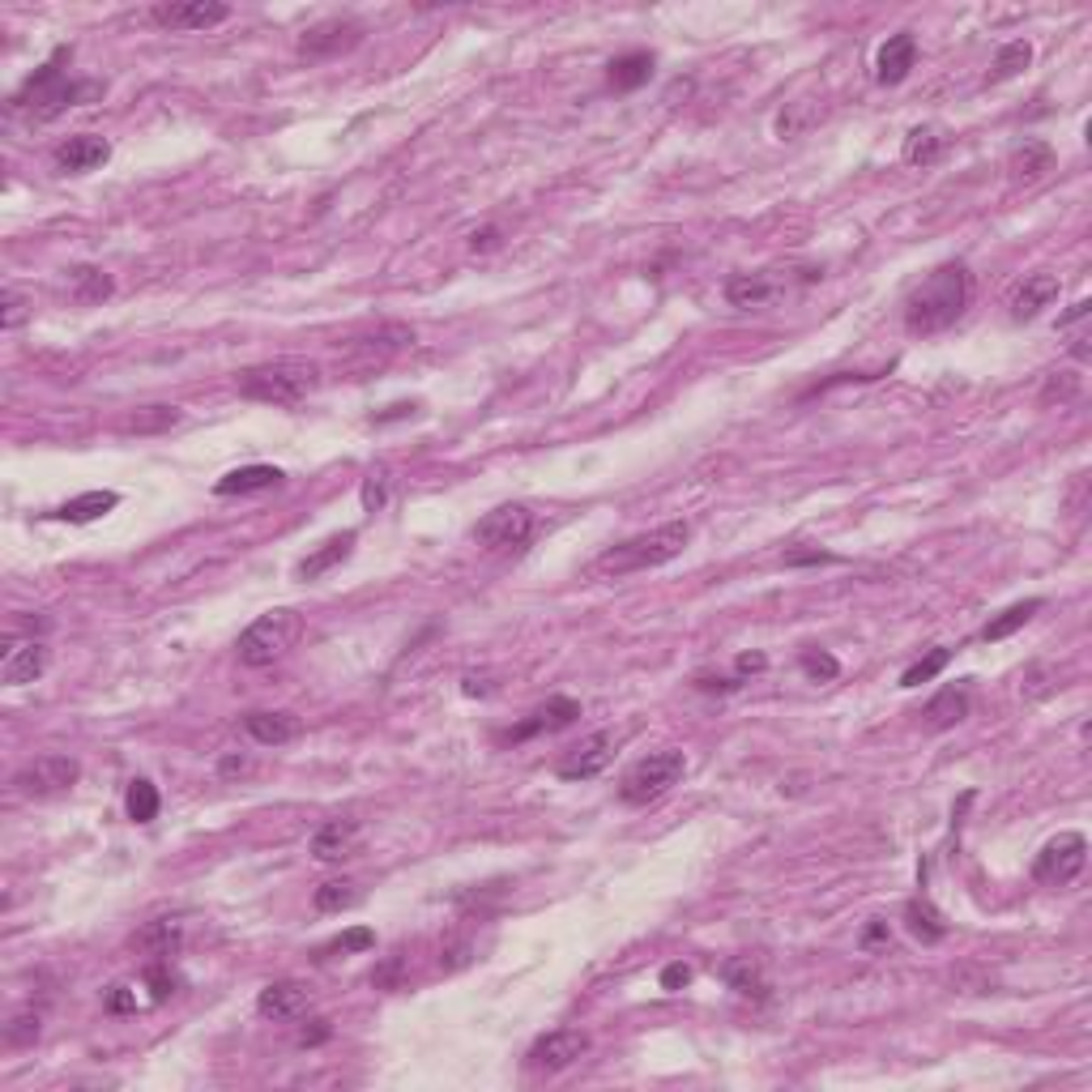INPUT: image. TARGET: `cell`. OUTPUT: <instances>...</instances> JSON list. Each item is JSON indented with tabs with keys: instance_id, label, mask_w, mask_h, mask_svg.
Masks as SVG:
<instances>
[{
	"instance_id": "6da1fadb",
	"label": "cell",
	"mask_w": 1092,
	"mask_h": 1092,
	"mask_svg": "<svg viewBox=\"0 0 1092 1092\" xmlns=\"http://www.w3.org/2000/svg\"><path fill=\"white\" fill-rule=\"evenodd\" d=\"M965 304H969V270L960 261H948L926 282L913 287V295L905 299V325L909 334H922V338L943 334L948 325L960 321Z\"/></svg>"
},
{
	"instance_id": "7a4b0ae2",
	"label": "cell",
	"mask_w": 1092,
	"mask_h": 1092,
	"mask_svg": "<svg viewBox=\"0 0 1092 1092\" xmlns=\"http://www.w3.org/2000/svg\"><path fill=\"white\" fill-rule=\"evenodd\" d=\"M64 47L13 94V111H26L34 124H47V120H56L60 111H68V107H77V103H86V98H98L103 94V86L98 81H64V73H60V64H64Z\"/></svg>"
},
{
	"instance_id": "3957f363",
	"label": "cell",
	"mask_w": 1092,
	"mask_h": 1092,
	"mask_svg": "<svg viewBox=\"0 0 1092 1092\" xmlns=\"http://www.w3.org/2000/svg\"><path fill=\"white\" fill-rule=\"evenodd\" d=\"M688 538H692L688 521H671V525H662V529L636 534V538H628V542L611 547V551H602L594 568H598V576H632V572H649V568H662V564H671L675 555H683Z\"/></svg>"
},
{
	"instance_id": "277c9868",
	"label": "cell",
	"mask_w": 1092,
	"mask_h": 1092,
	"mask_svg": "<svg viewBox=\"0 0 1092 1092\" xmlns=\"http://www.w3.org/2000/svg\"><path fill=\"white\" fill-rule=\"evenodd\" d=\"M321 388V367L312 359H270L240 371V393L265 405H299Z\"/></svg>"
},
{
	"instance_id": "5b68a950",
	"label": "cell",
	"mask_w": 1092,
	"mask_h": 1092,
	"mask_svg": "<svg viewBox=\"0 0 1092 1092\" xmlns=\"http://www.w3.org/2000/svg\"><path fill=\"white\" fill-rule=\"evenodd\" d=\"M299 632H304V619L295 615V611H287V606H278V611H270V615H261V619H252L248 628H244V636H240V662L244 666H274L278 658H287L291 649H295V641H299Z\"/></svg>"
},
{
	"instance_id": "8992f818",
	"label": "cell",
	"mask_w": 1092,
	"mask_h": 1092,
	"mask_svg": "<svg viewBox=\"0 0 1092 1092\" xmlns=\"http://www.w3.org/2000/svg\"><path fill=\"white\" fill-rule=\"evenodd\" d=\"M683 772H688L683 751H653V755L636 759V764L624 772L619 798H624L628 806H649V802H658L671 785H679Z\"/></svg>"
},
{
	"instance_id": "52a82bcc",
	"label": "cell",
	"mask_w": 1092,
	"mask_h": 1092,
	"mask_svg": "<svg viewBox=\"0 0 1092 1092\" xmlns=\"http://www.w3.org/2000/svg\"><path fill=\"white\" fill-rule=\"evenodd\" d=\"M77 776H81V764L73 755H39L26 768H17L13 789L21 798H60L77 785Z\"/></svg>"
},
{
	"instance_id": "ba28073f",
	"label": "cell",
	"mask_w": 1092,
	"mask_h": 1092,
	"mask_svg": "<svg viewBox=\"0 0 1092 1092\" xmlns=\"http://www.w3.org/2000/svg\"><path fill=\"white\" fill-rule=\"evenodd\" d=\"M534 534V512L525 504H499L474 525V542L487 551H517Z\"/></svg>"
},
{
	"instance_id": "9c48e42d",
	"label": "cell",
	"mask_w": 1092,
	"mask_h": 1092,
	"mask_svg": "<svg viewBox=\"0 0 1092 1092\" xmlns=\"http://www.w3.org/2000/svg\"><path fill=\"white\" fill-rule=\"evenodd\" d=\"M364 21H355V17H325V21L308 26L295 47L304 60H338V56L355 51L364 43Z\"/></svg>"
},
{
	"instance_id": "30bf717a",
	"label": "cell",
	"mask_w": 1092,
	"mask_h": 1092,
	"mask_svg": "<svg viewBox=\"0 0 1092 1092\" xmlns=\"http://www.w3.org/2000/svg\"><path fill=\"white\" fill-rule=\"evenodd\" d=\"M1089 862V841L1080 832H1059L1033 862V879L1037 883H1050V888H1063L1072 883Z\"/></svg>"
},
{
	"instance_id": "8fae6325",
	"label": "cell",
	"mask_w": 1092,
	"mask_h": 1092,
	"mask_svg": "<svg viewBox=\"0 0 1092 1092\" xmlns=\"http://www.w3.org/2000/svg\"><path fill=\"white\" fill-rule=\"evenodd\" d=\"M585 1050H589V1037H585L581 1029H555V1033H547V1037H538V1042L529 1046L525 1067H529V1072H564V1067H572Z\"/></svg>"
},
{
	"instance_id": "7c38bea8",
	"label": "cell",
	"mask_w": 1092,
	"mask_h": 1092,
	"mask_svg": "<svg viewBox=\"0 0 1092 1092\" xmlns=\"http://www.w3.org/2000/svg\"><path fill=\"white\" fill-rule=\"evenodd\" d=\"M150 17H154L163 30H210V26L227 21L231 9L218 4V0H175V4H154Z\"/></svg>"
},
{
	"instance_id": "4fadbf2b",
	"label": "cell",
	"mask_w": 1092,
	"mask_h": 1092,
	"mask_svg": "<svg viewBox=\"0 0 1092 1092\" xmlns=\"http://www.w3.org/2000/svg\"><path fill=\"white\" fill-rule=\"evenodd\" d=\"M611 755H615V738L611 734H589V738H581L576 747L564 751L559 776L564 781H589V776H598L611 764Z\"/></svg>"
},
{
	"instance_id": "5bb4252c",
	"label": "cell",
	"mask_w": 1092,
	"mask_h": 1092,
	"mask_svg": "<svg viewBox=\"0 0 1092 1092\" xmlns=\"http://www.w3.org/2000/svg\"><path fill=\"white\" fill-rule=\"evenodd\" d=\"M785 295V282L776 278V270H759V274H738L726 282V299L734 308H747V312H759L768 308L772 299Z\"/></svg>"
},
{
	"instance_id": "9a60e30c",
	"label": "cell",
	"mask_w": 1092,
	"mask_h": 1092,
	"mask_svg": "<svg viewBox=\"0 0 1092 1092\" xmlns=\"http://www.w3.org/2000/svg\"><path fill=\"white\" fill-rule=\"evenodd\" d=\"M312 1008V990L304 982H270L257 999V1012L265 1020H299Z\"/></svg>"
},
{
	"instance_id": "2e32d148",
	"label": "cell",
	"mask_w": 1092,
	"mask_h": 1092,
	"mask_svg": "<svg viewBox=\"0 0 1092 1092\" xmlns=\"http://www.w3.org/2000/svg\"><path fill=\"white\" fill-rule=\"evenodd\" d=\"M913 60H918V39H913L909 30L892 34V39L879 47V56H875V81H879V86H901V81L909 77Z\"/></svg>"
},
{
	"instance_id": "e0dca14e",
	"label": "cell",
	"mask_w": 1092,
	"mask_h": 1092,
	"mask_svg": "<svg viewBox=\"0 0 1092 1092\" xmlns=\"http://www.w3.org/2000/svg\"><path fill=\"white\" fill-rule=\"evenodd\" d=\"M43 671H47V649H43L39 641H17V645L4 653V662H0L4 688H26V683L43 679Z\"/></svg>"
},
{
	"instance_id": "ac0fdd59",
	"label": "cell",
	"mask_w": 1092,
	"mask_h": 1092,
	"mask_svg": "<svg viewBox=\"0 0 1092 1092\" xmlns=\"http://www.w3.org/2000/svg\"><path fill=\"white\" fill-rule=\"evenodd\" d=\"M107 158H111V145H107L103 137H94V133L68 137V141L56 150V167H60L64 175H81V171H94V167H103Z\"/></svg>"
},
{
	"instance_id": "d6986e66",
	"label": "cell",
	"mask_w": 1092,
	"mask_h": 1092,
	"mask_svg": "<svg viewBox=\"0 0 1092 1092\" xmlns=\"http://www.w3.org/2000/svg\"><path fill=\"white\" fill-rule=\"evenodd\" d=\"M359 849V819H329L312 836V853L321 862H347Z\"/></svg>"
},
{
	"instance_id": "ffe728a7",
	"label": "cell",
	"mask_w": 1092,
	"mask_h": 1092,
	"mask_svg": "<svg viewBox=\"0 0 1092 1092\" xmlns=\"http://www.w3.org/2000/svg\"><path fill=\"white\" fill-rule=\"evenodd\" d=\"M1059 299V278L1055 274H1029L1016 291H1012V317L1016 321H1033L1037 312H1046Z\"/></svg>"
},
{
	"instance_id": "44dd1931",
	"label": "cell",
	"mask_w": 1092,
	"mask_h": 1092,
	"mask_svg": "<svg viewBox=\"0 0 1092 1092\" xmlns=\"http://www.w3.org/2000/svg\"><path fill=\"white\" fill-rule=\"evenodd\" d=\"M576 718H581V705H576V701H568V696H551L542 709H534V718H529V722H521L517 729H508L504 738H508V742H521V738H534V734H542V729L572 726Z\"/></svg>"
},
{
	"instance_id": "7402d4cb",
	"label": "cell",
	"mask_w": 1092,
	"mask_h": 1092,
	"mask_svg": "<svg viewBox=\"0 0 1092 1092\" xmlns=\"http://www.w3.org/2000/svg\"><path fill=\"white\" fill-rule=\"evenodd\" d=\"M244 729L261 742V747H287V742H295L299 738V729H304V722L295 718V713H270V709H261V713H248L244 718Z\"/></svg>"
},
{
	"instance_id": "603a6c76",
	"label": "cell",
	"mask_w": 1092,
	"mask_h": 1092,
	"mask_svg": "<svg viewBox=\"0 0 1092 1092\" xmlns=\"http://www.w3.org/2000/svg\"><path fill=\"white\" fill-rule=\"evenodd\" d=\"M274 487H282L278 465H240L214 482L218 495H252V491H274Z\"/></svg>"
},
{
	"instance_id": "cb8c5ba5",
	"label": "cell",
	"mask_w": 1092,
	"mask_h": 1092,
	"mask_svg": "<svg viewBox=\"0 0 1092 1092\" xmlns=\"http://www.w3.org/2000/svg\"><path fill=\"white\" fill-rule=\"evenodd\" d=\"M355 542H359V534L355 529H347V534H334V538H325L308 559H299V576L304 581H317V576H325L329 568H338L351 551H355Z\"/></svg>"
},
{
	"instance_id": "d4e9b609",
	"label": "cell",
	"mask_w": 1092,
	"mask_h": 1092,
	"mask_svg": "<svg viewBox=\"0 0 1092 1092\" xmlns=\"http://www.w3.org/2000/svg\"><path fill=\"white\" fill-rule=\"evenodd\" d=\"M116 504H120V495H116V491H86V495H77V499H68V504H60V508H56V517H60V521H68V525H90V521L107 517Z\"/></svg>"
},
{
	"instance_id": "484cf974",
	"label": "cell",
	"mask_w": 1092,
	"mask_h": 1092,
	"mask_svg": "<svg viewBox=\"0 0 1092 1092\" xmlns=\"http://www.w3.org/2000/svg\"><path fill=\"white\" fill-rule=\"evenodd\" d=\"M969 718V688H943L930 705H926V726L952 729Z\"/></svg>"
},
{
	"instance_id": "4316f807",
	"label": "cell",
	"mask_w": 1092,
	"mask_h": 1092,
	"mask_svg": "<svg viewBox=\"0 0 1092 1092\" xmlns=\"http://www.w3.org/2000/svg\"><path fill=\"white\" fill-rule=\"evenodd\" d=\"M1012 180L1016 184H1033V180H1042L1050 167H1055V150L1046 145V141H1025L1016 154H1012Z\"/></svg>"
},
{
	"instance_id": "83f0119b",
	"label": "cell",
	"mask_w": 1092,
	"mask_h": 1092,
	"mask_svg": "<svg viewBox=\"0 0 1092 1092\" xmlns=\"http://www.w3.org/2000/svg\"><path fill=\"white\" fill-rule=\"evenodd\" d=\"M137 948L150 952V960H171L180 952V922L171 918H154L141 935H137Z\"/></svg>"
},
{
	"instance_id": "f1b7e54d",
	"label": "cell",
	"mask_w": 1092,
	"mask_h": 1092,
	"mask_svg": "<svg viewBox=\"0 0 1092 1092\" xmlns=\"http://www.w3.org/2000/svg\"><path fill=\"white\" fill-rule=\"evenodd\" d=\"M905 926H909V935H918L922 943H939L943 935H948V922H943V913L922 896V901H909L905 905Z\"/></svg>"
},
{
	"instance_id": "f546056e",
	"label": "cell",
	"mask_w": 1092,
	"mask_h": 1092,
	"mask_svg": "<svg viewBox=\"0 0 1092 1092\" xmlns=\"http://www.w3.org/2000/svg\"><path fill=\"white\" fill-rule=\"evenodd\" d=\"M611 86L615 90H641L649 77H653V56L649 51H628V56H619L615 64H611Z\"/></svg>"
},
{
	"instance_id": "4dcf8cb0",
	"label": "cell",
	"mask_w": 1092,
	"mask_h": 1092,
	"mask_svg": "<svg viewBox=\"0 0 1092 1092\" xmlns=\"http://www.w3.org/2000/svg\"><path fill=\"white\" fill-rule=\"evenodd\" d=\"M1042 611V598H1029V602H1016V606H1008L1003 615H995L986 628H982V641H1008L1012 632H1020L1033 615Z\"/></svg>"
},
{
	"instance_id": "1f68e13d",
	"label": "cell",
	"mask_w": 1092,
	"mask_h": 1092,
	"mask_svg": "<svg viewBox=\"0 0 1092 1092\" xmlns=\"http://www.w3.org/2000/svg\"><path fill=\"white\" fill-rule=\"evenodd\" d=\"M184 414L175 410V405H141L137 414H128L124 422H120V431H133V435H154V431H167V427H175Z\"/></svg>"
},
{
	"instance_id": "d6a6232c",
	"label": "cell",
	"mask_w": 1092,
	"mask_h": 1092,
	"mask_svg": "<svg viewBox=\"0 0 1092 1092\" xmlns=\"http://www.w3.org/2000/svg\"><path fill=\"white\" fill-rule=\"evenodd\" d=\"M726 982H729V990H738V995H747V999H768V982H764V973H759V965H755L751 956L729 960Z\"/></svg>"
},
{
	"instance_id": "836d02e7",
	"label": "cell",
	"mask_w": 1092,
	"mask_h": 1092,
	"mask_svg": "<svg viewBox=\"0 0 1092 1092\" xmlns=\"http://www.w3.org/2000/svg\"><path fill=\"white\" fill-rule=\"evenodd\" d=\"M111 291H116L111 274H103V270H94V265L73 270V299H77V304H103Z\"/></svg>"
},
{
	"instance_id": "e575fe53",
	"label": "cell",
	"mask_w": 1092,
	"mask_h": 1092,
	"mask_svg": "<svg viewBox=\"0 0 1092 1092\" xmlns=\"http://www.w3.org/2000/svg\"><path fill=\"white\" fill-rule=\"evenodd\" d=\"M124 806H128V819L133 824H154L158 819V789L145 781V776H137L133 785H128V794H124Z\"/></svg>"
},
{
	"instance_id": "d590c367",
	"label": "cell",
	"mask_w": 1092,
	"mask_h": 1092,
	"mask_svg": "<svg viewBox=\"0 0 1092 1092\" xmlns=\"http://www.w3.org/2000/svg\"><path fill=\"white\" fill-rule=\"evenodd\" d=\"M1029 60H1033V47H1029L1025 39H1016V43L999 47V56H995V68H990V81H1008V77H1020V73L1029 68Z\"/></svg>"
},
{
	"instance_id": "8d00e7d4",
	"label": "cell",
	"mask_w": 1092,
	"mask_h": 1092,
	"mask_svg": "<svg viewBox=\"0 0 1092 1092\" xmlns=\"http://www.w3.org/2000/svg\"><path fill=\"white\" fill-rule=\"evenodd\" d=\"M939 150H943L939 128H913V133L905 137V163H913V167L935 163V158H939Z\"/></svg>"
},
{
	"instance_id": "74e56055",
	"label": "cell",
	"mask_w": 1092,
	"mask_h": 1092,
	"mask_svg": "<svg viewBox=\"0 0 1092 1092\" xmlns=\"http://www.w3.org/2000/svg\"><path fill=\"white\" fill-rule=\"evenodd\" d=\"M355 901H359V883H351V879H329V883L317 888V909H321V913L351 909Z\"/></svg>"
},
{
	"instance_id": "f35d334b",
	"label": "cell",
	"mask_w": 1092,
	"mask_h": 1092,
	"mask_svg": "<svg viewBox=\"0 0 1092 1092\" xmlns=\"http://www.w3.org/2000/svg\"><path fill=\"white\" fill-rule=\"evenodd\" d=\"M30 312H34V299L26 291H17V287H4V295H0V329H21L30 321Z\"/></svg>"
},
{
	"instance_id": "ab89813d",
	"label": "cell",
	"mask_w": 1092,
	"mask_h": 1092,
	"mask_svg": "<svg viewBox=\"0 0 1092 1092\" xmlns=\"http://www.w3.org/2000/svg\"><path fill=\"white\" fill-rule=\"evenodd\" d=\"M948 662H952V653H948V649H930L926 658H918V662L901 675V688H922V683H930V679H935Z\"/></svg>"
},
{
	"instance_id": "60d3db41",
	"label": "cell",
	"mask_w": 1092,
	"mask_h": 1092,
	"mask_svg": "<svg viewBox=\"0 0 1092 1092\" xmlns=\"http://www.w3.org/2000/svg\"><path fill=\"white\" fill-rule=\"evenodd\" d=\"M39 1033H43V1029H39V1016H30V1012H26V1016H13V1020L4 1025V1046H13V1050L34 1046Z\"/></svg>"
},
{
	"instance_id": "b9f144b4",
	"label": "cell",
	"mask_w": 1092,
	"mask_h": 1092,
	"mask_svg": "<svg viewBox=\"0 0 1092 1092\" xmlns=\"http://www.w3.org/2000/svg\"><path fill=\"white\" fill-rule=\"evenodd\" d=\"M367 948H375V935H371L367 926H355V930L338 935L334 943H325V948H321V956H338V952H367Z\"/></svg>"
},
{
	"instance_id": "7bdbcfd3",
	"label": "cell",
	"mask_w": 1092,
	"mask_h": 1092,
	"mask_svg": "<svg viewBox=\"0 0 1092 1092\" xmlns=\"http://www.w3.org/2000/svg\"><path fill=\"white\" fill-rule=\"evenodd\" d=\"M401 973H405V952H393V956H384L380 969H371V986L393 990V986H401Z\"/></svg>"
},
{
	"instance_id": "ee69618b",
	"label": "cell",
	"mask_w": 1092,
	"mask_h": 1092,
	"mask_svg": "<svg viewBox=\"0 0 1092 1092\" xmlns=\"http://www.w3.org/2000/svg\"><path fill=\"white\" fill-rule=\"evenodd\" d=\"M802 671H806L811 679H824V683L841 675L836 658H832V653H824V649H819V653H815V649H806V653H802Z\"/></svg>"
},
{
	"instance_id": "f6af8a7d",
	"label": "cell",
	"mask_w": 1092,
	"mask_h": 1092,
	"mask_svg": "<svg viewBox=\"0 0 1092 1092\" xmlns=\"http://www.w3.org/2000/svg\"><path fill=\"white\" fill-rule=\"evenodd\" d=\"M688 982H692V969H688L683 960H679V965H666V969H662V990H683Z\"/></svg>"
},
{
	"instance_id": "bcb514c9",
	"label": "cell",
	"mask_w": 1092,
	"mask_h": 1092,
	"mask_svg": "<svg viewBox=\"0 0 1092 1092\" xmlns=\"http://www.w3.org/2000/svg\"><path fill=\"white\" fill-rule=\"evenodd\" d=\"M107 1012H137V995L128 990V986H111V995H107Z\"/></svg>"
},
{
	"instance_id": "7dc6e473",
	"label": "cell",
	"mask_w": 1092,
	"mask_h": 1092,
	"mask_svg": "<svg viewBox=\"0 0 1092 1092\" xmlns=\"http://www.w3.org/2000/svg\"><path fill=\"white\" fill-rule=\"evenodd\" d=\"M384 504V474H371L364 482V508L367 512H375Z\"/></svg>"
},
{
	"instance_id": "c3c4849f",
	"label": "cell",
	"mask_w": 1092,
	"mask_h": 1092,
	"mask_svg": "<svg viewBox=\"0 0 1092 1092\" xmlns=\"http://www.w3.org/2000/svg\"><path fill=\"white\" fill-rule=\"evenodd\" d=\"M491 248H499V227H482L470 235V252H491Z\"/></svg>"
},
{
	"instance_id": "681fc988",
	"label": "cell",
	"mask_w": 1092,
	"mask_h": 1092,
	"mask_svg": "<svg viewBox=\"0 0 1092 1092\" xmlns=\"http://www.w3.org/2000/svg\"><path fill=\"white\" fill-rule=\"evenodd\" d=\"M888 939H892V935H888V922L875 918V922L866 926V935H862V948H879V943H888Z\"/></svg>"
},
{
	"instance_id": "f907efd6",
	"label": "cell",
	"mask_w": 1092,
	"mask_h": 1092,
	"mask_svg": "<svg viewBox=\"0 0 1092 1092\" xmlns=\"http://www.w3.org/2000/svg\"><path fill=\"white\" fill-rule=\"evenodd\" d=\"M410 414H414V405H410V401H397V405H388L384 414H375V422L384 427V422H397V418H410Z\"/></svg>"
},
{
	"instance_id": "816d5d0a",
	"label": "cell",
	"mask_w": 1092,
	"mask_h": 1092,
	"mask_svg": "<svg viewBox=\"0 0 1092 1092\" xmlns=\"http://www.w3.org/2000/svg\"><path fill=\"white\" fill-rule=\"evenodd\" d=\"M764 666H768L764 653H742V658H738V675H759Z\"/></svg>"
},
{
	"instance_id": "f5cc1de1",
	"label": "cell",
	"mask_w": 1092,
	"mask_h": 1092,
	"mask_svg": "<svg viewBox=\"0 0 1092 1092\" xmlns=\"http://www.w3.org/2000/svg\"><path fill=\"white\" fill-rule=\"evenodd\" d=\"M248 768H252V764H248L244 755H222V764H218L222 776H240V772H248Z\"/></svg>"
},
{
	"instance_id": "db71d44e",
	"label": "cell",
	"mask_w": 1092,
	"mask_h": 1092,
	"mask_svg": "<svg viewBox=\"0 0 1092 1092\" xmlns=\"http://www.w3.org/2000/svg\"><path fill=\"white\" fill-rule=\"evenodd\" d=\"M325 1037H329V1025H325V1020H317V1029H312V1033L304 1029V1037H299V1042H304V1046H317V1042H325Z\"/></svg>"
},
{
	"instance_id": "11a10c76",
	"label": "cell",
	"mask_w": 1092,
	"mask_h": 1092,
	"mask_svg": "<svg viewBox=\"0 0 1092 1092\" xmlns=\"http://www.w3.org/2000/svg\"><path fill=\"white\" fill-rule=\"evenodd\" d=\"M1089 308H1092L1089 299H1080V304H1076V308H1072V312H1067V317H1063V325H1072V321H1080V317H1089Z\"/></svg>"
}]
</instances>
